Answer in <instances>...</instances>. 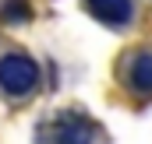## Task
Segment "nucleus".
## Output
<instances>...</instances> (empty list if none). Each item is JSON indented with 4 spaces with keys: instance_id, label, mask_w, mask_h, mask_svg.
<instances>
[{
    "instance_id": "obj_1",
    "label": "nucleus",
    "mask_w": 152,
    "mask_h": 144,
    "mask_svg": "<svg viewBox=\"0 0 152 144\" xmlns=\"http://www.w3.org/2000/svg\"><path fill=\"white\" fill-rule=\"evenodd\" d=\"M36 88H39V63L28 53L0 56V91L7 99H28Z\"/></svg>"
},
{
    "instance_id": "obj_2",
    "label": "nucleus",
    "mask_w": 152,
    "mask_h": 144,
    "mask_svg": "<svg viewBox=\"0 0 152 144\" xmlns=\"http://www.w3.org/2000/svg\"><path fill=\"white\" fill-rule=\"evenodd\" d=\"M50 144H92L99 127L92 116L78 112V109H67V112H57L50 120Z\"/></svg>"
},
{
    "instance_id": "obj_3",
    "label": "nucleus",
    "mask_w": 152,
    "mask_h": 144,
    "mask_svg": "<svg viewBox=\"0 0 152 144\" xmlns=\"http://www.w3.org/2000/svg\"><path fill=\"white\" fill-rule=\"evenodd\" d=\"M120 77L131 91H142V95H152V49H142V53H131L120 67Z\"/></svg>"
},
{
    "instance_id": "obj_4",
    "label": "nucleus",
    "mask_w": 152,
    "mask_h": 144,
    "mask_svg": "<svg viewBox=\"0 0 152 144\" xmlns=\"http://www.w3.org/2000/svg\"><path fill=\"white\" fill-rule=\"evenodd\" d=\"M85 7H88L92 18H99L110 28H124L131 21V14H134L131 0H85Z\"/></svg>"
},
{
    "instance_id": "obj_5",
    "label": "nucleus",
    "mask_w": 152,
    "mask_h": 144,
    "mask_svg": "<svg viewBox=\"0 0 152 144\" xmlns=\"http://www.w3.org/2000/svg\"><path fill=\"white\" fill-rule=\"evenodd\" d=\"M0 14H4L7 21H28V14H32V11H28V0H7Z\"/></svg>"
}]
</instances>
